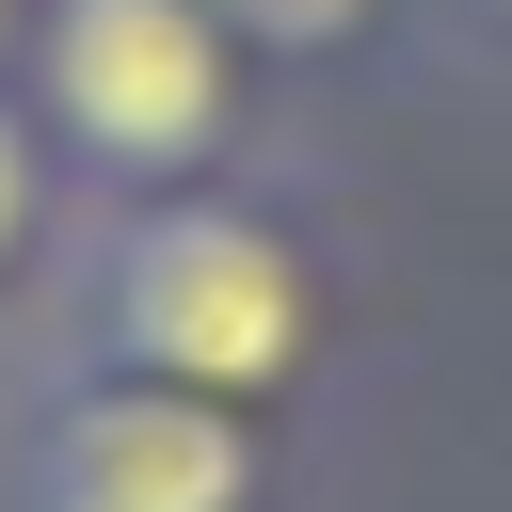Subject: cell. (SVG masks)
<instances>
[{
  "label": "cell",
  "instance_id": "obj_5",
  "mask_svg": "<svg viewBox=\"0 0 512 512\" xmlns=\"http://www.w3.org/2000/svg\"><path fill=\"white\" fill-rule=\"evenodd\" d=\"M432 0H224V32L272 64V80H368Z\"/></svg>",
  "mask_w": 512,
  "mask_h": 512
},
{
  "label": "cell",
  "instance_id": "obj_3",
  "mask_svg": "<svg viewBox=\"0 0 512 512\" xmlns=\"http://www.w3.org/2000/svg\"><path fill=\"white\" fill-rule=\"evenodd\" d=\"M288 496V432L128 384L96 352H32L0 384V512H272Z\"/></svg>",
  "mask_w": 512,
  "mask_h": 512
},
{
  "label": "cell",
  "instance_id": "obj_6",
  "mask_svg": "<svg viewBox=\"0 0 512 512\" xmlns=\"http://www.w3.org/2000/svg\"><path fill=\"white\" fill-rule=\"evenodd\" d=\"M432 32H480V48H512V0H432Z\"/></svg>",
  "mask_w": 512,
  "mask_h": 512
},
{
  "label": "cell",
  "instance_id": "obj_4",
  "mask_svg": "<svg viewBox=\"0 0 512 512\" xmlns=\"http://www.w3.org/2000/svg\"><path fill=\"white\" fill-rule=\"evenodd\" d=\"M80 224H96V192L64 176V144L32 128V96L0 80V336H64V256H80Z\"/></svg>",
  "mask_w": 512,
  "mask_h": 512
},
{
  "label": "cell",
  "instance_id": "obj_2",
  "mask_svg": "<svg viewBox=\"0 0 512 512\" xmlns=\"http://www.w3.org/2000/svg\"><path fill=\"white\" fill-rule=\"evenodd\" d=\"M16 96H32V128L64 144V176H80L96 208H128V192H208V176H240L272 64L224 32V0H32Z\"/></svg>",
  "mask_w": 512,
  "mask_h": 512
},
{
  "label": "cell",
  "instance_id": "obj_1",
  "mask_svg": "<svg viewBox=\"0 0 512 512\" xmlns=\"http://www.w3.org/2000/svg\"><path fill=\"white\" fill-rule=\"evenodd\" d=\"M48 352H96L128 384H176V400H224V416H272L336 368V256L288 192L256 176H208V192H128L80 224L64 256V336Z\"/></svg>",
  "mask_w": 512,
  "mask_h": 512
},
{
  "label": "cell",
  "instance_id": "obj_7",
  "mask_svg": "<svg viewBox=\"0 0 512 512\" xmlns=\"http://www.w3.org/2000/svg\"><path fill=\"white\" fill-rule=\"evenodd\" d=\"M16 32H32V0H0V80H16Z\"/></svg>",
  "mask_w": 512,
  "mask_h": 512
}]
</instances>
